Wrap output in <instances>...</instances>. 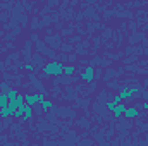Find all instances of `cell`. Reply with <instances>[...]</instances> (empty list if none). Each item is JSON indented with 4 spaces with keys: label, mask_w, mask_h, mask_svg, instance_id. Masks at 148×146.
Returning a JSON list of instances; mask_svg holds the SVG:
<instances>
[{
    "label": "cell",
    "mask_w": 148,
    "mask_h": 146,
    "mask_svg": "<svg viewBox=\"0 0 148 146\" xmlns=\"http://www.w3.org/2000/svg\"><path fill=\"white\" fill-rule=\"evenodd\" d=\"M21 103H24V95H17L16 98H10L9 100V103H7V107H3V108H0V117L2 119H7V117H10L16 110H17V107L21 105Z\"/></svg>",
    "instance_id": "cell-1"
},
{
    "label": "cell",
    "mask_w": 148,
    "mask_h": 146,
    "mask_svg": "<svg viewBox=\"0 0 148 146\" xmlns=\"http://www.w3.org/2000/svg\"><path fill=\"white\" fill-rule=\"evenodd\" d=\"M43 74L45 76H62L64 74V65L60 62H50L43 67Z\"/></svg>",
    "instance_id": "cell-2"
},
{
    "label": "cell",
    "mask_w": 148,
    "mask_h": 146,
    "mask_svg": "<svg viewBox=\"0 0 148 146\" xmlns=\"http://www.w3.org/2000/svg\"><path fill=\"white\" fill-rule=\"evenodd\" d=\"M107 108H109V110L112 112V113L115 115V119H119V117H122V113H124V108H126V105H122L121 102H119V103H115V102L112 100V102H109V103H107Z\"/></svg>",
    "instance_id": "cell-3"
},
{
    "label": "cell",
    "mask_w": 148,
    "mask_h": 146,
    "mask_svg": "<svg viewBox=\"0 0 148 146\" xmlns=\"http://www.w3.org/2000/svg\"><path fill=\"white\" fill-rule=\"evenodd\" d=\"M45 100V95L43 93H36V95H24V102L28 103V105H36V103H41Z\"/></svg>",
    "instance_id": "cell-4"
},
{
    "label": "cell",
    "mask_w": 148,
    "mask_h": 146,
    "mask_svg": "<svg viewBox=\"0 0 148 146\" xmlns=\"http://www.w3.org/2000/svg\"><path fill=\"white\" fill-rule=\"evenodd\" d=\"M136 91H140V89H138V88H127V86H124V88L121 89V93H119V98H121V100H131Z\"/></svg>",
    "instance_id": "cell-5"
},
{
    "label": "cell",
    "mask_w": 148,
    "mask_h": 146,
    "mask_svg": "<svg viewBox=\"0 0 148 146\" xmlns=\"http://www.w3.org/2000/svg\"><path fill=\"white\" fill-rule=\"evenodd\" d=\"M93 77H95V67H93V65H88V67L83 71V74H81V79H83L84 83H91Z\"/></svg>",
    "instance_id": "cell-6"
},
{
    "label": "cell",
    "mask_w": 148,
    "mask_h": 146,
    "mask_svg": "<svg viewBox=\"0 0 148 146\" xmlns=\"http://www.w3.org/2000/svg\"><path fill=\"white\" fill-rule=\"evenodd\" d=\"M122 115L127 117V119H136V117L140 115V108H138V107H126Z\"/></svg>",
    "instance_id": "cell-7"
},
{
    "label": "cell",
    "mask_w": 148,
    "mask_h": 146,
    "mask_svg": "<svg viewBox=\"0 0 148 146\" xmlns=\"http://www.w3.org/2000/svg\"><path fill=\"white\" fill-rule=\"evenodd\" d=\"M24 108H26V102H24V103H21V105L17 107V110L12 113V117H16V119H21V117L24 115Z\"/></svg>",
    "instance_id": "cell-8"
},
{
    "label": "cell",
    "mask_w": 148,
    "mask_h": 146,
    "mask_svg": "<svg viewBox=\"0 0 148 146\" xmlns=\"http://www.w3.org/2000/svg\"><path fill=\"white\" fill-rule=\"evenodd\" d=\"M31 115H33V107L26 103V108H24V115H23L21 119H23V120H29V119H31Z\"/></svg>",
    "instance_id": "cell-9"
},
{
    "label": "cell",
    "mask_w": 148,
    "mask_h": 146,
    "mask_svg": "<svg viewBox=\"0 0 148 146\" xmlns=\"http://www.w3.org/2000/svg\"><path fill=\"white\" fill-rule=\"evenodd\" d=\"M7 103H9V96H7V91H2V93H0V108L7 107Z\"/></svg>",
    "instance_id": "cell-10"
},
{
    "label": "cell",
    "mask_w": 148,
    "mask_h": 146,
    "mask_svg": "<svg viewBox=\"0 0 148 146\" xmlns=\"http://www.w3.org/2000/svg\"><path fill=\"white\" fill-rule=\"evenodd\" d=\"M41 108L45 110V112H48V110H52V108H53V103H52L50 100H47V98H45V100L41 102Z\"/></svg>",
    "instance_id": "cell-11"
},
{
    "label": "cell",
    "mask_w": 148,
    "mask_h": 146,
    "mask_svg": "<svg viewBox=\"0 0 148 146\" xmlns=\"http://www.w3.org/2000/svg\"><path fill=\"white\" fill-rule=\"evenodd\" d=\"M64 74H66V76H73L74 74V65H64Z\"/></svg>",
    "instance_id": "cell-12"
},
{
    "label": "cell",
    "mask_w": 148,
    "mask_h": 146,
    "mask_svg": "<svg viewBox=\"0 0 148 146\" xmlns=\"http://www.w3.org/2000/svg\"><path fill=\"white\" fill-rule=\"evenodd\" d=\"M17 95H19V93H17L16 89H12V88H9V89H7V96H9V100H10V98H16Z\"/></svg>",
    "instance_id": "cell-13"
},
{
    "label": "cell",
    "mask_w": 148,
    "mask_h": 146,
    "mask_svg": "<svg viewBox=\"0 0 148 146\" xmlns=\"http://www.w3.org/2000/svg\"><path fill=\"white\" fill-rule=\"evenodd\" d=\"M24 69H26V71H33V65H31V64H26Z\"/></svg>",
    "instance_id": "cell-14"
},
{
    "label": "cell",
    "mask_w": 148,
    "mask_h": 146,
    "mask_svg": "<svg viewBox=\"0 0 148 146\" xmlns=\"http://www.w3.org/2000/svg\"><path fill=\"white\" fill-rule=\"evenodd\" d=\"M0 88H2V91H7V89H9V86H7V84H2Z\"/></svg>",
    "instance_id": "cell-15"
},
{
    "label": "cell",
    "mask_w": 148,
    "mask_h": 146,
    "mask_svg": "<svg viewBox=\"0 0 148 146\" xmlns=\"http://www.w3.org/2000/svg\"><path fill=\"white\" fill-rule=\"evenodd\" d=\"M143 110H148V103H143Z\"/></svg>",
    "instance_id": "cell-16"
}]
</instances>
